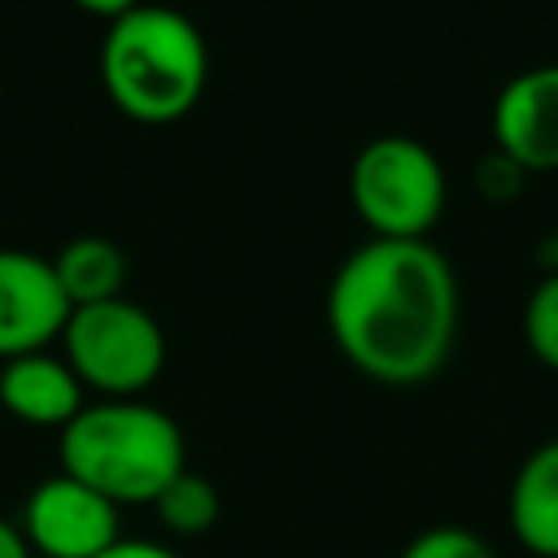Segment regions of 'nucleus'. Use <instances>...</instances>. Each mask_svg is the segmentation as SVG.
<instances>
[{"label":"nucleus","instance_id":"12","mask_svg":"<svg viewBox=\"0 0 558 558\" xmlns=\"http://www.w3.org/2000/svg\"><path fill=\"white\" fill-rule=\"evenodd\" d=\"M218 510H222L218 488H214L205 475H196V471H179V475L157 493V501H153V514H157L161 532H166V536H183V541L205 536V532L218 523Z\"/></svg>","mask_w":558,"mask_h":558},{"label":"nucleus","instance_id":"13","mask_svg":"<svg viewBox=\"0 0 558 558\" xmlns=\"http://www.w3.org/2000/svg\"><path fill=\"white\" fill-rule=\"evenodd\" d=\"M523 340L532 349L536 362H545L549 371H558V270H549L523 305Z\"/></svg>","mask_w":558,"mask_h":558},{"label":"nucleus","instance_id":"9","mask_svg":"<svg viewBox=\"0 0 558 558\" xmlns=\"http://www.w3.org/2000/svg\"><path fill=\"white\" fill-rule=\"evenodd\" d=\"M83 384L70 371V362L61 353H22L0 362V405L26 423V427H52L61 432L87 401H83Z\"/></svg>","mask_w":558,"mask_h":558},{"label":"nucleus","instance_id":"15","mask_svg":"<svg viewBox=\"0 0 558 558\" xmlns=\"http://www.w3.org/2000/svg\"><path fill=\"white\" fill-rule=\"evenodd\" d=\"M523 187V166H514L506 153H493L480 161V192L493 196V201H506Z\"/></svg>","mask_w":558,"mask_h":558},{"label":"nucleus","instance_id":"4","mask_svg":"<svg viewBox=\"0 0 558 558\" xmlns=\"http://www.w3.org/2000/svg\"><path fill=\"white\" fill-rule=\"evenodd\" d=\"M61 357L83 388L100 392V401H131L157 384L166 366V336L144 305L113 296L70 310L61 327Z\"/></svg>","mask_w":558,"mask_h":558},{"label":"nucleus","instance_id":"18","mask_svg":"<svg viewBox=\"0 0 558 558\" xmlns=\"http://www.w3.org/2000/svg\"><path fill=\"white\" fill-rule=\"evenodd\" d=\"M70 4H78L83 13H92V17H105V22H118L122 13H131L140 0H70Z\"/></svg>","mask_w":558,"mask_h":558},{"label":"nucleus","instance_id":"16","mask_svg":"<svg viewBox=\"0 0 558 558\" xmlns=\"http://www.w3.org/2000/svg\"><path fill=\"white\" fill-rule=\"evenodd\" d=\"M96 558H183L174 554V545H161V541H135V536H118L105 554Z\"/></svg>","mask_w":558,"mask_h":558},{"label":"nucleus","instance_id":"7","mask_svg":"<svg viewBox=\"0 0 558 558\" xmlns=\"http://www.w3.org/2000/svg\"><path fill=\"white\" fill-rule=\"evenodd\" d=\"M70 301L52 262L31 248H0V362L39 353L61 340Z\"/></svg>","mask_w":558,"mask_h":558},{"label":"nucleus","instance_id":"11","mask_svg":"<svg viewBox=\"0 0 558 558\" xmlns=\"http://www.w3.org/2000/svg\"><path fill=\"white\" fill-rule=\"evenodd\" d=\"M52 275L70 301V310L78 305H96V301H113L122 296L126 283V253L109 240V235H74L57 248Z\"/></svg>","mask_w":558,"mask_h":558},{"label":"nucleus","instance_id":"3","mask_svg":"<svg viewBox=\"0 0 558 558\" xmlns=\"http://www.w3.org/2000/svg\"><path fill=\"white\" fill-rule=\"evenodd\" d=\"M100 83L126 118L148 126L179 122L209 83L205 35L187 13L140 0L105 31Z\"/></svg>","mask_w":558,"mask_h":558},{"label":"nucleus","instance_id":"17","mask_svg":"<svg viewBox=\"0 0 558 558\" xmlns=\"http://www.w3.org/2000/svg\"><path fill=\"white\" fill-rule=\"evenodd\" d=\"M0 558H35L26 536H22V527L13 519H0Z\"/></svg>","mask_w":558,"mask_h":558},{"label":"nucleus","instance_id":"10","mask_svg":"<svg viewBox=\"0 0 558 558\" xmlns=\"http://www.w3.org/2000/svg\"><path fill=\"white\" fill-rule=\"evenodd\" d=\"M510 532L536 558H558V440L536 445L510 480Z\"/></svg>","mask_w":558,"mask_h":558},{"label":"nucleus","instance_id":"2","mask_svg":"<svg viewBox=\"0 0 558 558\" xmlns=\"http://www.w3.org/2000/svg\"><path fill=\"white\" fill-rule=\"evenodd\" d=\"M57 462L100 497L122 506H153L157 493L187 471V445L179 423L140 397L87 401L57 432Z\"/></svg>","mask_w":558,"mask_h":558},{"label":"nucleus","instance_id":"6","mask_svg":"<svg viewBox=\"0 0 558 558\" xmlns=\"http://www.w3.org/2000/svg\"><path fill=\"white\" fill-rule=\"evenodd\" d=\"M17 527L39 558H96L122 536L118 506L65 471L26 493Z\"/></svg>","mask_w":558,"mask_h":558},{"label":"nucleus","instance_id":"19","mask_svg":"<svg viewBox=\"0 0 558 558\" xmlns=\"http://www.w3.org/2000/svg\"><path fill=\"white\" fill-rule=\"evenodd\" d=\"M549 257H554V270H558V227H554V240H549Z\"/></svg>","mask_w":558,"mask_h":558},{"label":"nucleus","instance_id":"5","mask_svg":"<svg viewBox=\"0 0 558 558\" xmlns=\"http://www.w3.org/2000/svg\"><path fill=\"white\" fill-rule=\"evenodd\" d=\"M349 201L375 240H427L445 209V170L414 135H375L349 166Z\"/></svg>","mask_w":558,"mask_h":558},{"label":"nucleus","instance_id":"8","mask_svg":"<svg viewBox=\"0 0 558 558\" xmlns=\"http://www.w3.org/2000/svg\"><path fill=\"white\" fill-rule=\"evenodd\" d=\"M493 144L523 170H558V65L506 78L493 100Z\"/></svg>","mask_w":558,"mask_h":558},{"label":"nucleus","instance_id":"14","mask_svg":"<svg viewBox=\"0 0 558 558\" xmlns=\"http://www.w3.org/2000/svg\"><path fill=\"white\" fill-rule=\"evenodd\" d=\"M401 558H497V554L480 532L458 527V523H440V527H423L418 536H410Z\"/></svg>","mask_w":558,"mask_h":558},{"label":"nucleus","instance_id":"1","mask_svg":"<svg viewBox=\"0 0 558 558\" xmlns=\"http://www.w3.org/2000/svg\"><path fill=\"white\" fill-rule=\"evenodd\" d=\"M327 331L340 357L375 384L432 379L458 336V279L427 240H366L327 288Z\"/></svg>","mask_w":558,"mask_h":558}]
</instances>
